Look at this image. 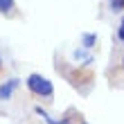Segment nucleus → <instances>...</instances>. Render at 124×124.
<instances>
[{
	"label": "nucleus",
	"instance_id": "obj_1",
	"mask_svg": "<svg viewBox=\"0 0 124 124\" xmlns=\"http://www.w3.org/2000/svg\"><path fill=\"white\" fill-rule=\"evenodd\" d=\"M27 88H30L34 95H39V97H45V99H52L54 97V86L52 81H50L47 77H43V75H30L27 77Z\"/></svg>",
	"mask_w": 124,
	"mask_h": 124
},
{
	"label": "nucleus",
	"instance_id": "obj_2",
	"mask_svg": "<svg viewBox=\"0 0 124 124\" xmlns=\"http://www.w3.org/2000/svg\"><path fill=\"white\" fill-rule=\"evenodd\" d=\"M18 84H20L18 79H9L7 84H2V86H0V99H9L11 93L18 88Z\"/></svg>",
	"mask_w": 124,
	"mask_h": 124
},
{
	"label": "nucleus",
	"instance_id": "obj_3",
	"mask_svg": "<svg viewBox=\"0 0 124 124\" xmlns=\"http://www.w3.org/2000/svg\"><path fill=\"white\" fill-rule=\"evenodd\" d=\"M95 43H97V36H95V34H84V36H81V45H84L86 50L95 47Z\"/></svg>",
	"mask_w": 124,
	"mask_h": 124
},
{
	"label": "nucleus",
	"instance_id": "obj_4",
	"mask_svg": "<svg viewBox=\"0 0 124 124\" xmlns=\"http://www.w3.org/2000/svg\"><path fill=\"white\" fill-rule=\"evenodd\" d=\"M14 9V0H0V11H11Z\"/></svg>",
	"mask_w": 124,
	"mask_h": 124
},
{
	"label": "nucleus",
	"instance_id": "obj_5",
	"mask_svg": "<svg viewBox=\"0 0 124 124\" xmlns=\"http://www.w3.org/2000/svg\"><path fill=\"white\" fill-rule=\"evenodd\" d=\"M72 56H75L77 61H79V59H86V63H93V59H90V56L84 52V50H75V54H72Z\"/></svg>",
	"mask_w": 124,
	"mask_h": 124
},
{
	"label": "nucleus",
	"instance_id": "obj_6",
	"mask_svg": "<svg viewBox=\"0 0 124 124\" xmlns=\"http://www.w3.org/2000/svg\"><path fill=\"white\" fill-rule=\"evenodd\" d=\"M108 5H111L113 11H122L124 9V0H108Z\"/></svg>",
	"mask_w": 124,
	"mask_h": 124
},
{
	"label": "nucleus",
	"instance_id": "obj_7",
	"mask_svg": "<svg viewBox=\"0 0 124 124\" xmlns=\"http://www.w3.org/2000/svg\"><path fill=\"white\" fill-rule=\"evenodd\" d=\"M117 34H120V39H122V43H124V18H122V23H120V30H117Z\"/></svg>",
	"mask_w": 124,
	"mask_h": 124
},
{
	"label": "nucleus",
	"instance_id": "obj_8",
	"mask_svg": "<svg viewBox=\"0 0 124 124\" xmlns=\"http://www.w3.org/2000/svg\"><path fill=\"white\" fill-rule=\"evenodd\" d=\"M50 124H70V122H68V120H63V122H54V120H52Z\"/></svg>",
	"mask_w": 124,
	"mask_h": 124
},
{
	"label": "nucleus",
	"instance_id": "obj_9",
	"mask_svg": "<svg viewBox=\"0 0 124 124\" xmlns=\"http://www.w3.org/2000/svg\"><path fill=\"white\" fill-rule=\"evenodd\" d=\"M0 68H2V54H0Z\"/></svg>",
	"mask_w": 124,
	"mask_h": 124
},
{
	"label": "nucleus",
	"instance_id": "obj_10",
	"mask_svg": "<svg viewBox=\"0 0 124 124\" xmlns=\"http://www.w3.org/2000/svg\"><path fill=\"white\" fill-rule=\"evenodd\" d=\"M84 124H88V122H84Z\"/></svg>",
	"mask_w": 124,
	"mask_h": 124
}]
</instances>
